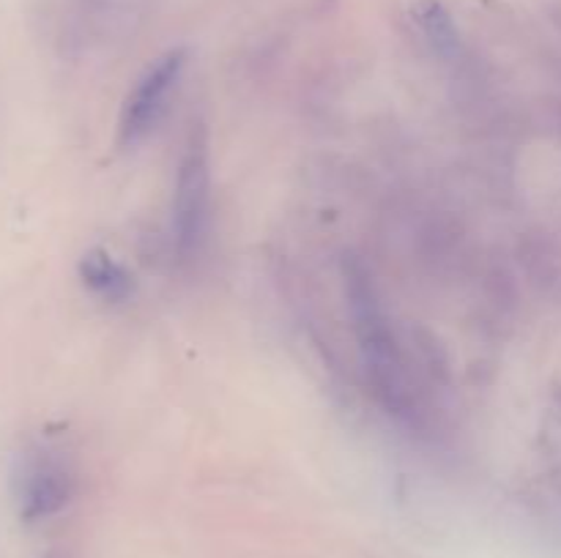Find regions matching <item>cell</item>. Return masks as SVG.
<instances>
[{"label": "cell", "instance_id": "6da1fadb", "mask_svg": "<svg viewBox=\"0 0 561 558\" xmlns=\"http://www.w3.org/2000/svg\"><path fill=\"white\" fill-rule=\"evenodd\" d=\"M211 173H208V146L203 129L192 131L179 164L173 195V241L181 257H192L201 246L208 222V197H211Z\"/></svg>", "mask_w": 561, "mask_h": 558}, {"label": "cell", "instance_id": "7a4b0ae2", "mask_svg": "<svg viewBox=\"0 0 561 558\" xmlns=\"http://www.w3.org/2000/svg\"><path fill=\"white\" fill-rule=\"evenodd\" d=\"M186 53L184 49H170L162 58L153 60L146 69V74L137 80L131 93L126 96L124 109L118 120V142L124 148L137 146L153 126L159 124L162 113L168 109L170 96L184 71Z\"/></svg>", "mask_w": 561, "mask_h": 558}, {"label": "cell", "instance_id": "3957f363", "mask_svg": "<svg viewBox=\"0 0 561 558\" xmlns=\"http://www.w3.org/2000/svg\"><path fill=\"white\" fill-rule=\"evenodd\" d=\"M75 492V479L55 460L36 463L22 479L20 512L25 520H42L60 512Z\"/></svg>", "mask_w": 561, "mask_h": 558}, {"label": "cell", "instance_id": "277c9868", "mask_svg": "<svg viewBox=\"0 0 561 558\" xmlns=\"http://www.w3.org/2000/svg\"><path fill=\"white\" fill-rule=\"evenodd\" d=\"M80 277L88 288L107 301H121L129 295L131 277L104 249H91L80 260Z\"/></svg>", "mask_w": 561, "mask_h": 558}, {"label": "cell", "instance_id": "5b68a950", "mask_svg": "<svg viewBox=\"0 0 561 558\" xmlns=\"http://www.w3.org/2000/svg\"><path fill=\"white\" fill-rule=\"evenodd\" d=\"M411 14H414V22L420 25V31L425 33V36L431 38L438 49L453 47L455 25H453V20H449L447 9H444L438 0H420V3H414Z\"/></svg>", "mask_w": 561, "mask_h": 558}, {"label": "cell", "instance_id": "8992f818", "mask_svg": "<svg viewBox=\"0 0 561 558\" xmlns=\"http://www.w3.org/2000/svg\"><path fill=\"white\" fill-rule=\"evenodd\" d=\"M49 558H60V556H49Z\"/></svg>", "mask_w": 561, "mask_h": 558}]
</instances>
